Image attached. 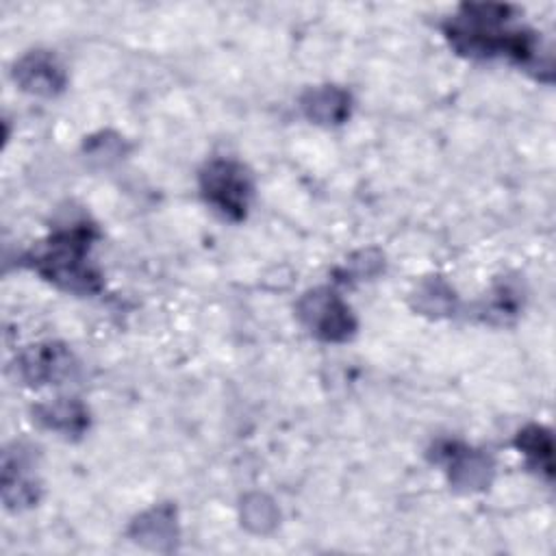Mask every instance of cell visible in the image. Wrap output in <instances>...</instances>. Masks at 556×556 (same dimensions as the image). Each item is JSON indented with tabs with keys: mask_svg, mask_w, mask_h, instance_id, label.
<instances>
[{
	"mask_svg": "<svg viewBox=\"0 0 556 556\" xmlns=\"http://www.w3.org/2000/svg\"><path fill=\"white\" fill-rule=\"evenodd\" d=\"M510 7L502 4H465L454 15L445 35L456 52L467 56H493L508 54L519 63L534 56V35L526 30L504 28Z\"/></svg>",
	"mask_w": 556,
	"mask_h": 556,
	"instance_id": "1",
	"label": "cell"
},
{
	"mask_svg": "<svg viewBox=\"0 0 556 556\" xmlns=\"http://www.w3.org/2000/svg\"><path fill=\"white\" fill-rule=\"evenodd\" d=\"M72 356L59 345H33L20 361V369L30 384L59 380L70 369Z\"/></svg>",
	"mask_w": 556,
	"mask_h": 556,
	"instance_id": "6",
	"label": "cell"
},
{
	"mask_svg": "<svg viewBox=\"0 0 556 556\" xmlns=\"http://www.w3.org/2000/svg\"><path fill=\"white\" fill-rule=\"evenodd\" d=\"M35 415L43 426L63 430V432H80L87 424V413L83 410V406L76 402H65V400L37 406Z\"/></svg>",
	"mask_w": 556,
	"mask_h": 556,
	"instance_id": "7",
	"label": "cell"
},
{
	"mask_svg": "<svg viewBox=\"0 0 556 556\" xmlns=\"http://www.w3.org/2000/svg\"><path fill=\"white\" fill-rule=\"evenodd\" d=\"M15 80L22 89L39 96H52L63 87V72L46 52H33L15 65Z\"/></svg>",
	"mask_w": 556,
	"mask_h": 556,
	"instance_id": "5",
	"label": "cell"
},
{
	"mask_svg": "<svg viewBox=\"0 0 556 556\" xmlns=\"http://www.w3.org/2000/svg\"><path fill=\"white\" fill-rule=\"evenodd\" d=\"M200 185L206 202H211L217 211L230 219H241L245 215L252 182L243 165L224 159L211 161L200 176Z\"/></svg>",
	"mask_w": 556,
	"mask_h": 556,
	"instance_id": "3",
	"label": "cell"
},
{
	"mask_svg": "<svg viewBox=\"0 0 556 556\" xmlns=\"http://www.w3.org/2000/svg\"><path fill=\"white\" fill-rule=\"evenodd\" d=\"M517 445L523 454L528 456H534L536 463L543 460V465L549 469V454H552V441H549V434L543 430V428H528L523 432H519V439H517Z\"/></svg>",
	"mask_w": 556,
	"mask_h": 556,
	"instance_id": "9",
	"label": "cell"
},
{
	"mask_svg": "<svg viewBox=\"0 0 556 556\" xmlns=\"http://www.w3.org/2000/svg\"><path fill=\"white\" fill-rule=\"evenodd\" d=\"M93 235V226L76 224L70 230L56 232L48 243L33 250L28 263L43 278L67 291L93 293L100 289V274L89 265L87 258Z\"/></svg>",
	"mask_w": 556,
	"mask_h": 556,
	"instance_id": "2",
	"label": "cell"
},
{
	"mask_svg": "<svg viewBox=\"0 0 556 556\" xmlns=\"http://www.w3.org/2000/svg\"><path fill=\"white\" fill-rule=\"evenodd\" d=\"M348 102L350 98L343 91L337 89H319L308 91L304 98V111L311 119L319 122H341L348 115Z\"/></svg>",
	"mask_w": 556,
	"mask_h": 556,
	"instance_id": "8",
	"label": "cell"
},
{
	"mask_svg": "<svg viewBox=\"0 0 556 556\" xmlns=\"http://www.w3.org/2000/svg\"><path fill=\"white\" fill-rule=\"evenodd\" d=\"M300 317L321 339L341 341L354 330L350 308L328 291H313L300 302Z\"/></svg>",
	"mask_w": 556,
	"mask_h": 556,
	"instance_id": "4",
	"label": "cell"
}]
</instances>
